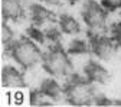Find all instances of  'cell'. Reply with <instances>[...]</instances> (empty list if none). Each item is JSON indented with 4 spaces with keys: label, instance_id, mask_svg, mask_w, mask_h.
Wrapping results in <instances>:
<instances>
[{
    "label": "cell",
    "instance_id": "obj_1",
    "mask_svg": "<svg viewBox=\"0 0 121 107\" xmlns=\"http://www.w3.org/2000/svg\"><path fill=\"white\" fill-rule=\"evenodd\" d=\"M10 52H12L13 59L16 61L23 70L35 67L43 58L42 54H40V49L38 48V45L30 39H23L20 42H16L12 47Z\"/></svg>",
    "mask_w": 121,
    "mask_h": 107
},
{
    "label": "cell",
    "instance_id": "obj_2",
    "mask_svg": "<svg viewBox=\"0 0 121 107\" xmlns=\"http://www.w3.org/2000/svg\"><path fill=\"white\" fill-rule=\"evenodd\" d=\"M43 67L53 77H66L71 72V61L68 55L60 49L59 47L52 48L46 55H43Z\"/></svg>",
    "mask_w": 121,
    "mask_h": 107
},
{
    "label": "cell",
    "instance_id": "obj_3",
    "mask_svg": "<svg viewBox=\"0 0 121 107\" xmlns=\"http://www.w3.org/2000/svg\"><path fill=\"white\" fill-rule=\"evenodd\" d=\"M82 18L86 23V26L92 30V32H102L105 29V20H107V14H105L104 9L92 2V0H89L86 2L82 7Z\"/></svg>",
    "mask_w": 121,
    "mask_h": 107
},
{
    "label": "cell",
    "instance_id": "obj_4",
    "mask_svg": "<svg viewBox=\"0 0 121 107\" xmlns=\"http://www.w3.org/2000/svg\"><path fill=\"white\" fill-rule=\"evenodd\" d=\"M94 93L85 81H78L69 84L66 88V98L73 106H89L94 103Z\"/></svg>",
    "mask_w": 121,
    "mask_h": 107
},
{
    "label": "cell",
    "instance_id": "obj_5",
    "mask_svg": "<svg viewBox=\"0 0 121 107\" xmlns=\"http://www.w3.org/2000/svg\"><path fill=\"white\" fill-rule=\"evenodd\" d=\"M91 49L92 52L99 56L101 59H110L114 55L115 51V45L114 41L108 36H95L92 38V42H91Z\"/></svg>",
    "mask_w": 121,
    "mask_h": 107
},
{
    "label": "cell",
    "instance_id": "obj_6",
    "mask_svg": "<svg viewBox=\"0 0 121 107\" xmlns=\"http://www.w3.org/2000/svg\"><path fill=\"white\" fill-rule=\"evenodd\" d=\"M2 84L4 87L9 88H17V87H23L25 85V78H23V74L16 70L14 67H4L2 70Z\"/></svg>",
    "mask_w": 121,
    "mask_h": 107
},
{
    "label": "cell",
    "instance_id": "obj_7",
    "mask_svg": "<svg viewBox=\"0 0 121 107\" xmlns=\"http://www.w3.org/2000/svg\"><path fill=\"white\" fill-rule=\"evenodd\" d=\"M85 74H86V78L94 83L107 84L110 81V72L95 61H91L85 65Z\"/></svg>",
    "mask_w": 121,
    "mask_h": 107
},
{
    "label": "cell",
    "instance_id": "obj_8",
    "mask_svg": "<svg viewBox=\"0 0 121 107\" xmlns=\"http://www.w3.org/2000/svg\"><path fill=\"white\" fill-rule=\"evenodd\" d=\"M2 13L4 19L17 20L22 16V3L20 0H3L2 2Z\"/></svg>",
    "mask_w": 121,
    "mask_h": 107
},
{
    "label": "cell",
    "instance_id": "obj_9",
    "mask_svg": "<svg viewBox=\"0 0 121 107\" xmlns=\"http://www.w3.org/2000/svg\"><path fill=\"white\" fill-rule=\"evenodd\" d=\"M40 91L43 96H46L49 98H53V100H59L60 96H62V88L60 85L56 83V80L53 78H48L42 83V87H40Z\"/></svg>",
    "mask_w": 121,
    "mask_h": 107
},
{
    "label": "cell",
    "instance_id": "obj_10",
    "mask_svg": "<svg viewBox=\"0 0 121 107\" xmlns=\"http://www.w3.org/2000/svg\"><path fill=\"white\" fill-rule=\"evenodd\" d=\"M59 29L62 30V33L75 35L79 32V23L77 19L69 16V14H62L59 18Z\"/></svg>",
    "mask_w": 121,
    "mask_h": 107
},
{
    "label": "cell",
    "instance_id": "obj_11",
    "mask_svg": "<svg viewBox=\"0 0 121 107\" xmlns=\"http://www.w3.org/2000/svg\"><path fill=\"white\" fill-rule=\"evenodd\" d=\"M30 13H32V18L36 23H42L45 19L49 18V12L48 9L42 7L40 5H32L30 6Z\"/></svg>",
    "mask_w": 121,
    "mask_h": 107
},
{
    "label": "cell",
    "instance_id": "obj_12",
    "mask_svg": "<svg viewBox=\"0 0 121 107\" xmlns=\"http://www.w3.org/2000/svg\"><path fill=\"white\" fill-rule=\"evenodd\" d=\"M89 47L88 43L82 39H75L69 43V48H68V54H85L88 52Z\"/></svg>",
    "mask_w": 121,
    "mask_h": 107
},
{
    "label": "cell",
    "instance_id": "obj_13",
    "mask_svg": "<svg viewBox=\"0 0 121 107\" xmlns=\"http://www.w3.org/2000/svg\"><path fill=\"white\" fill-rule=\"evenodd\" d=\"M27 35H29L30 39H33V41H36L39 43H43V41L46 39V35H45L40 29H38V28H29L27 29Z\"/></svg>",
    "mask_w": 121,
    "mask_h": 107
},
{
    "label": "cell",
    "instance_id": "obj_14",
    "mask_svg": "<svg viewBox=\"0 0 121 107\" xmlns=\"http://www.w3.org/2000/svg\"><path fill=\"white\" fill-rule=\"evenodd\" d=\"M60 32H62L60 29L51 28V29H48L46 32H45V35H46V39H49L51 42L58 43V42H59V39H60Z\"/></svg>",
    "mask_w": 121,
    "mask_h": 107
},
{
    "label": "cell",
    "instance_id": "obj_15",
    "mask_svg": "<svg viewBox=\"0 0 121 107\" xmlns=\"http://www.w3.org/2000/svg\"><path fill=\"white\" fill-rule=\"evenodd\" d=\"M12 38H13V35H12V30L3 23V26H2V41H3V43H6V45H10V47H13L16 42H12Z\"/></svg>",
    "mask_w": 121,
    "mask_h": 107
},
{
    "label": "cell",
    "instance_id": "obj_16",
    "mask_svg": "<svg viewBox=\"0 0 121 107\" xmlns=\"http://www.w3.org/2000/svg\"><path fill=\"white\" fill-rule=\"evenodd\" d=\"M101 5L108 10H117L121 7V0H101Z\"/></svg>",
    "mask_w": 121,
    "mask_h": 107
},
{
    "label": "cell",
    "instance_id": "obj_17",
    "mask_svg": "<svg viewBox=\"0 0 121 107\" xmlns=\"http://www.w3.org/2000/svg\"><path fill=\"white\" fill-rule=\"evenodd\" d=\"M94 103L97 106H111V104H114V101H111L110 98L104 97V96H95L94 97Z\"/></svg>",
    "mask_w": 121,
    "mask_h": 107
},
{
    "label": "cell",
    "instance_id": "obj_18",
    "mask_svg": "<svg viewBox=\"0 0 121 107\" xmlns=\"http://www.w3.org/2000/svg\"><path fill=\"white\" fill-rule=\"evenodd\" d=\"M42 94V91H33L30 94V104H40L42 101L39 100V96Z\"/></svg>",
    "mask_w": 121,
    "mask_h": 107
},
{
    "label": "cell",
    "instance_id": "obj_19",
    "mask_svg": "<svg viewBox=\"0 0 121 107\" xmlns=\"http://www.w3.org/2000/svg\"><path fill=\"white\" fill-rule=\"evenodd\" d=\"M114 41L121 47V25L114 29Z\"/></svg>",
    "mask_w": 121,
    "mask_h": 107
},
{
    "label": "cell",
    "instance_id": "obj_20",
    "mask_svg": "<svg viewBox=\"0 0 121 107\" xmlns=\"http://www.w3.org/2000/svg\"><path fill=\"white\" fill-rule=\"evenodd\" d=\"M43 2H46V3H49V5H59L60 0H43Z\"/></svg>",
    "mask_w": 121,
    "mask_h": 107
},
{
    "label": "cell",
    "instance_id": "obj_21",
    "mask_svg": "<svg viewBox=\"0 0 121 107\" xmlns=\"http://www.w3.org/2000/svg\"><path fill=\"white\" fill-rule=\"evenodd\" d=\"M114 106H121V100H115L114 101Z\"/></svg>",
    "mask_w": 121,
    "mask_h": 107
}]
</instances>
